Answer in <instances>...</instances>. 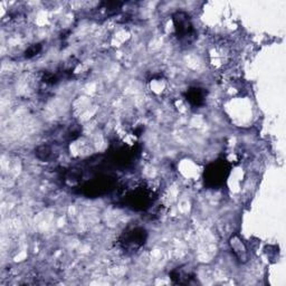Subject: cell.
I'll return each mask as SVG.
<instances>
[{"mask_svg": "<svg viewBox=\"0 0 286 286\" xmlns=\"http://www.w3.org/2000/svg\"><path fill=\"white\" fill-rule=\"evenodd\" d=\"M230 246L234 254L236 255V257H237L240 262H246L247 259H248V249H247L245 244H244L238 237H234L230 239Z\"/></svg>", "mask_w": 286, "mask_h": 286, "instance_id": "obj_1", "label": "cell"}]
</instances>
